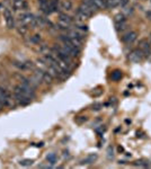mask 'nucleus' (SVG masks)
Instances as JSON below:
<instances>
[{
  "mask_svg": "<svg viewBox=\"0 0 151 169\" xmlns=\"http://www.w3.org/2000/svg\"><path fill=\"white\" fill-rule=\"evenodd\" d=\"M42 81H45L46 83H51V82L53 81V77L51 76L49 72H44V75H43V78H42Z\"/></svg>",
  "mask_w": 151,
  "mask_h": 169,
  "instance_id": "14",
  "label": "nucleus"
},
{
  "mask_svg": "<svg viewBox=\"0 0 151 169\" xmlns=\"http://www.w3.org/2000/svg\"><path fill=\"white\" fill-rule=\"evenodd\" d=\"M4 16H5L7 27L8 28H14L15 27V19H14V16L11 14V11L8 8H4Z\"/></svg>",
  "mask_w": 151,
  "mask_h": 169,
  "instance_id": "4",
  "label": "nucleus"
},
{
  "mask_svg": "<svg viewBox=\"0 0 151 169\" xmlns=\"http://www.w3.org/2000/svg\"><path fill=\"white\" fill-rule=\"evenodd\" d=\"M56 154H47V157H46V160L50 162L51 165H53V164H56Z\"/></svg>",
  "mask_w": 151,
  "mask_h": 169,
  "instance_id": "15",
  "label": "nucleus"
},
{
  "mask_svg": "<svg viewBox=\"0 0 151 169\" xmlns=\"http://www.w3.org/2000/svg\"><path fill=\"white\" fill-rule=\"evenodd\" d=\"M60 8L61 10H70L71 8H72V2H71L70 0H61L60 1Z\"/></svg>",
  "mask_w": 151,
  "mask_h": 169,
  "instance_id": "8",
  "label": "nucleus"
},
{
  "mask_svg": "<svg viewBox=\"0 0 151 169\" xmlns=\"http://www.w3.org/2000/svg\"><path fill=\"white\" fill-rule=\"evenodd\" d=\"M19 21L21 24L27 26L28 28L30 27H32V28L37 27V19L33 14H23L19 17Z\"/></svg>",
  "mask_w": 151,
  "mask_h": 169,
  "instance_id": "1",
  "label": "nucleus"
},
{
  "mask_svg": "<svg viewBox=\"0 0 151 169\" xmlns=\"http://www.w3.org/2000/svg\"><path fill=\"white\" fill-rule=\"evenodd\" d=\"M1 108H2V105H1V104H0V111H1Z\"/></svg>",
  "mask_w": 151,
  "mask_h": 169,
  "instance_id": "23",
  "label": "nucleus"
},
{
  "mask_svg": "<svg viewBox=\"0 0 151 169\" xmlns=\"http://www.w3.org/2000/svg\"><path fill=\"white\" fill-rule=\"evenodd\" d=\"M59 19L63 21H67V23H69V24H72V18H71L70 16L67 15V14H60V18H59Z\"/></svg>",
  "mask_w": 151,
  "mask_h": 169,
  "instance_id": "16",
  "label": "nucleus"
},
{
  "mask_svg": "<svg viewBox=\"0 0 151 169\" xmlns=\"http://www.w3.org/2000/svg\"><path fill=\"white\" fill-rule=\"evenodd\" d=\"M20 165H21V166H32V165H33V160H30V159L21 160V161H20Z\"/></svg>",
  "mask_w": 151,
  "mask_h": 169,
  "instance_id": "19",
  "label": "nucleus"
},
{
  "mask_svg": "<svg viewBox=\"0 0 151 169\" xmlns=\"http://www.w3.org/2000/svg\"><path fill=\"white\" fill-rule=\"evenodd\" d=\"M27 31H28V27L26 25H24V24H21V23H19V25L17 26V32H18L21 36L25 35L26 33H27Z\"/></svg>",
  "mask_w": 151,
  "mask_h": 169,
  "instance_id": "11",
  "label": "nucleus"
},
{
  "mask_svg": "<svg viewBox=\"0 0 151 169\" xmlns=\"http://www.w3.org/2000/svg\"><path fill=\"white\" fill-rule=\"evenodd\" d=\"M122 21H125V18L122 14H118V15L115 16V23H122Z\"/></svg>",
  "mask_w": 151,
  "mask_h": 169,
  "instance_id": "20",
  "label": "nucleus"
},
{
  "mask_svg": "<svg viewBox=\"0 0 151 169\" xmlns=\"http://www.w3.org/2000/svg\"><path fill=\"white\" fill-rule=\"evenodd\" d=\"M147 16H149V17H150V19H151V13L150 11H149V13H147Z\"/></svg>",
  "mask_w": 151,
  "mask_h": 169,
  "instance_id": "22",
  "label": "nucleus"
},
{
  "mask_svg": "<svg viewBox=\"0 0 151 169\" xmlns=\"http://www.w3.org/2000/svg\"><path fill=\"white\" fill-rule=\"evenodd\" d=\"M112 80H114V81H117V80H120L122 78V71H120V70H115V71L112 72Z\"/></svg>",
  "mask_w": 151,
  "mask_h": 169,
  "instance_id": "13",
  "label": "nucleus"
},
{
  "mask_svg": "<svg viewBox=\"0 0 151 169\" xmlns=\"http://www.w3.org/2000/svg\"><path fill=\"white\" fill-rule=\"evenodd\" d=\"M91 2L95 5V7H96V9H97V10H101V9H106L105 0H91Z\"/></svg>",
  "mask_w": 151,
  "mask_h": 169,
  "instance_id": "9",
  "label": "nucleus"
},
{
  "mask_svg": "<svg viewBox=\"0 0 151 169\" xmlns=\"http://www.w3.org/2000/svg\"><path fill=\"white\" fill-rule=\"evenodd\" d=\"M27 7L25 0H13V8L15 10H20V9H25Z\"/></svg>",
  "mask_w": 151,
  "mask_h": 169,
  "instance_id": "6",
  "label": "nucleus"
},
{
  "mask_svg": "<svg viewBox=\"0 0 151 169\" xmlns=\"http://www.w3.org/2000/svg\"><path fill=\"white\" fill-rule=\"evenodd\" d=\"M106 8H114L120 5V0H105Z\"/></svg>",
  "mask_w": 151,
  "mask_h": 169,
  "instance_id": "12",
  "label": "nucleus"
},
{
  "mask_svg": "<svg viewBox=\"0 0 151 169\" xmlns=\"http://www.w3.org/2000/svg\"><path fill=\"white\" fill-rule=\"evenodd\" d=\"M136 37H138V34H136L135 32H129L127 34L123 36V41L125 42L126 44H131L133 42L136 40Z\"/></svg>",
  "mask_w": 151,
  "mask_h": 169,
  "instance_id": "5",
  "label": "nucleus"
},
{
  "mask_svg": "<svg viewBox=\"0 0 151 169\" xmlns=\"http://www.w3.org/2000/svg\"><path fill=\"white\" fill-rule=\"evenodd\" d=\"M99 107H101V104H96L95 106H94V109H96V111H98V109H101Z\"/></svg>",
  "mask_w": 151,
  "mask_h": 169,
  "instance_id": "21",
  "label": "nucleus"
},
{
  "mask_svg": "<svg viewBox=\"0 0 151 169\" xmlns=\"http://www.w3.org/2000/svg\"><path fill=\"white\" fill-rule=\"evenodd\" d=\"M140 50H141L144 54H148V53H150V45H149V43L147 40H142L140 42V47H139Z\"/></svg>",
  "mask_w": 151,
  "mask_h": 169,
  "instance_id": "7",
  "label": "nucleus"
},
{
  "mask_svg": "<svg viewBox=\"0 0 151 169\" xmlns=\"http://www.w3.org/2000/svg\"><path fill=\"white\" fill-rule=\"evenodd\" d=\"M96 160H97V154H90V156H88L87 158L84 159V160L81 161V164H84V165L94 164Z\"/></svg>",
  "mask_w": 151,
  "mask_h": 169,
  "instance_id": "10",
  "label": "nucleus"
},
{
  "mask_svg": "<svg viewBox=\"0 0 151 169\" xmlns=\"http://www.w3.org/2000/svg\"><path fill=\"white\" fill-rule=\"evenodd\" d=\"M116 27H117V31H123L124 28H126L125 21H122V23H116Z\"/></svg>",
  "mask_w": 151,
  "mask_h": 169,
  "instance_id": "18",
  "label": "nucleus"
},
{
  "mask_svg": "<svg viewBox=\"0 0 151 169\" xmlns=\"http://www.w3.org/2000/svg\"><path fill=\"white\" fill-rule=\"evenodd\" d=\"M41 35H38V34H36V35H33L32 37H30V42L32 43H35V44H38L41 42Z\"/></svg>",
  "mask_w": 151,
  "mask_h": 169,
  "instance_id": "17",
  "label": "nucleus"
},
{
  "mask_svg": "<svg viewBox=\"0 0 151 169\" xmlns=\"http://www.w3.org/2000/svg\"><path fill=\"white\" fill-rule=\"evenodd\" d=\"M143 58H144V53H143L140 49L133 50V51L130 53V55H129L130 61L133 62V63H139V62H141L142 60H143Z\"/></svg>",
  "mask_w": 151,
  "mask_h": 169,
  "instance_id": "2",
  "label": "nucleus"
},
{
  "mask_svg": "<svg viewBox=\"0 0 151 169\" xmlns=\"http://www.w3.org/2000/svg\"><path fill=\"white\" fill-rule=\"evenodd\" d=\"M0 104L2 106H8L11 104V97H10L9 92L2 87H0Z\"/></svg>",
  "mask_w": 151,
  "mask_h": 169,
  "instance_id": "3",
  "label": "nucleus"
}]
</instances>
